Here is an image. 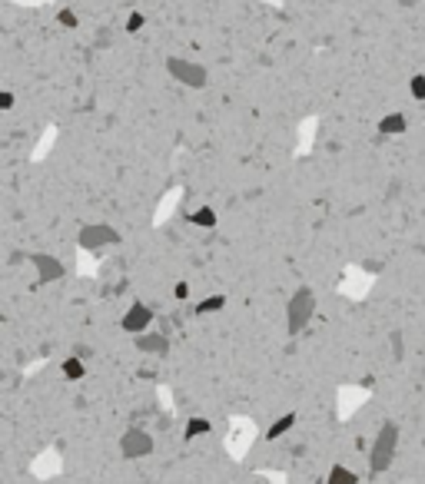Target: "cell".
Segmentation results:
<instances>
[{"label":"cell","mask_w":425,"mask_h":484,"mask_svg":"<svg viewBox=\"0 0 425 484\" xmlns=\"http://www.w3.org/2000/svg\"><path fill=\"white\" fill-rule=\"evenodd\" d=\"M395 451H399V425L386 421L379 434L372 438V448H369V471L372 474H382L392 468L395 461Z\"/></svg>","instance_id":"obj_1"},{"label":"cell","mask_w":425,"mask_h":484,"mask_svg":"<svg viewBox=\"0 0 425 484\" xmlns=\"http://www.w3.org/2000/svg\"><path fill=\"white\" fill-rule=\"evenodd\" d=\"M315 316V292L313 289H296L293 298H289V305H286V329H289V336H299Z\"/></svg>","instance_id":"obj_2"},{"label":"cell","mask_w":425,"mask_h":484,"mask_svg":"<svg viewBox=\"0 0 425 484\" xmlns=\"http://www.w3.org/2000/svg\"><path fill=\"white\" fill-rule=\"evenodd\" d=\"M167 70H169V76H173L176 83H186L189 90H203L206 80H209V74H206L203 63H193V60H186V56H169Z\"/></svg>","instance_id":"obj_3"},{"label":"cell","mask_w":425,"mask_h":484,"mask_svg":"<svg viewBox=\"0 0 425 484\" xmlns=\"http://www.w3.org/2000/svg\"><path fill=\"white\" fill-rule=\"evenodd\" d=\"M80 249H87V252H103V249H113V245H120V232L107 223H93V226H83L80 229Z\"/></svg>","instance_id":"obj_4"},{"label":"cell","mask_w":425,"mask_h":484,"mask_svg":"<svg viewBox=\"0 0 425 484\" xmlns=\"http://www.w3.org/2000/svg\"><path fill=\"white\" fill-rule=\"evenodd\" d=\"M120 454L123 458H147V454H153V434L143 428H127L120 434Z\"/></svg>","instance_id":"obj_5"},{"label":"cell","mask_w":425,"mask_h":484,"mask_svg":"<svg viewBox=\"0 0 425 484\" xmlns=\"http://www.w3.org/2000/svg\"><path fill=\"white\" fill-rule=\"evenodd\" d=\"M149 322H153V312H149V305H143V302H133L127 312H123V318H120L123 332H129L133 338L149 332Z\"/></svg>","instance_id":"obj_6"},{"label":"cell","mask_w":425,"mask_h":484,"mask_svg":"<svg viewBox=\"0 0 425 484\" xmlns=\"http://www.w3.org/2000/svg\"><path fill=\"white\" fill-rule=\"evenodd\" d=\"M30 265L37 269V282L40 285H47V282H56V279H63V262L56 259V256H47V252H34L30 256Z\"/></svg>","instance_id":"obj_7"},{"label":"cell","mask_w":425,"mask_h":484,"mask_svg":"<svg viewBox=\"0 0 425 484\" xmlns=\"http://www.w3.org/2000/svg\"><path fill=\"white\" fill-rule=\"evenodd\" d=\"M136 349L147 355H167L169 342H167V336H160V332H143V336H136Z\"/></svg>","instance_id":"obj_8"},{"label":"cell","mask_w":425,"mask_h":484,"mask_svg":"<svg viewBox=\"0 0 425 484\" xmlns=\"http://www.w3.org/2000/svg\"><path fill=\"white\" fill-rule=\"evenodd\" d=\"M406 116H402V113L395 110V113H386V116H382V120H379V133H382V136H402V133H406Z\"/></svg>","instance_id":"obj_9"},{"label":"cell","mask_w":425,"mask_h":484,"mask_svg":"<svg viewBox=\"0 0 425 484\" xmlns=\"http://www.w3.org/2000/svg\"><path fill=\"white\" fill-rule=\"evenodd\" d=\"M293 425H296V411H286V415H279L276 421L266 428V441H276V438H282V434L293 428Z\"/></svg>","instance_id":"obj_10"},{"label":"cell","mask_w":425,"mask_h":484,"mask_svg":"<svg viewBox=\"0 0 425 484\" xmlns=\"http://www.w3.org/2000/svg\"><path fill=\"white\" fill-rule=\"evenodd\" d=\"M209 431H213V421L203 418V415H193V418L186 421L183 438H186V441H193V438H203V434H209Z\"/></svg>","instance_id":"obj_11"},{"label":"cell","mask_w":425,"mask_h":484,"mask_svg":"<svg viewBox=\"0 0 425 484\" xmlns=\"http://www.w3.org/2000/svg\"><path fill=\"white\" fill-rule=\"evenodd\" d=\"M60 372H63V378H70V382H80V378L87 375V365H83L80 355H70V358L60 362Z\"/></svg>","instance_id":"obj_12"},{"label":"cell","mask_w":425,"mask_h":484,"mask_svg":"<svg viewBox=\"0 0 425 484\" xmlns=\"http://www.w3.org/2000/svg\"><path fill=\"white\" fill-rule=\"evenodd\" d=\"M326 484H359L355 478V471L346 465H333L329 468V474H326Z\"/></svg>","instance_id":"obj_13"},{"label":"cell","mask_w":425,"mask_h":484,"mask_svg":"<svg viewBox=\"0 0 425 484\" xmlns=\"http://www.w3.org/2000/svg\"><path fill=\"white\" fill-rule=\"evenodd\" d=\"M189 223L200 226V229H213V226H216V209H213V206H200V209L189 216Z\"/></svg>","instance_id":"obj_14"},{"label":"cell","mask_w":425,"mask_h":484,"mask_svg":"<svg viewBox=\"0 0 425 484\" xmlns=\"http://www.w3.org/2000/svg\"><path fill=\"white\" fill-rule=\"evenodd\" d=\"M226 305V296H206L196 302V316H209V312H220Z\"/></svg>","instance_id":"obj_15"},{"label":"cell","mask_w":425,"mask_h":484,"mask_svg":"<svg viewBox=\"0 0 425 484\" xmlns=\"http://www.w3.org/2000/svg\"><path fill=\"white\" fill-rule=\"evenodd\" d=\"M408 94H412V100L425 103V74H415L408 80Z\"/></svg>","instance_id":"obj_16"},{"label":"cell","mask_w":425,"mask_h":484,"mask_svg":"<svg viewBox=\"0 0 425 484\" xmlns=\"http://www.w3.org/2000/svg\"><path fill=\"white\" fill-rule=\"evenodd\" d=\"M56 20H60L63 27H70V30H74V27H80V17H76L74 10H67V7H63V10L56 14Z\"/></svg>","instance_id":"obj_17"},{"label":"cell","mask_w":425,"mask_h":484,"mask_svg":"<svg viewBox=\"0 0 425 484\" xmlns=\"http://www.w3.org/2000/svg\"><path fill=\"white\" fill-rule=\"evenodd\" d=\"M143 23H147V17H143V14H129V17H127V30H129V34H136Z\"/></svg>","instance_id":"obj_18"},{"label":"cell","mask_w":425,"mask_h":484,"mask_svg":"<svg viewBox=\"0 0 425 484\" xmlns=\"http://www.w3.org/2000/svg\"><path fill=\"white\" fill-rule=\"evenodd\" d=\"M173 298L186 302V298H189V285H186V282H176V285H173Z\"/></svg>","instance_id":"obj_19"},{"label":"cell","mask_w":425,"mask_h":484,"mask_svg":"<svg viewBox=\"0 0 425 484\" xmlns=\"http://www.w3.org/2000/svg\"><path fill=\"white\" fill-rule=\"evenodd\" d=\"M0 107H3V110H10V107H14V94H10V90H3V94H0Z\"/></svg>","instance_id":"obj_20"},{"label":"cell","mask_w":425,"mask_h":484,"mask_svg":"<svg viewBox=\"0 0 425 484\" xmlns=\"http://www.w3.org/2000/svg\"><path fill=\"white\" fill-rule=\"evenodd\" d=\"M399 3H402V7H415L419 0H399Z\"/></svg>","instance_id":"obj_21"}]
</instances>
